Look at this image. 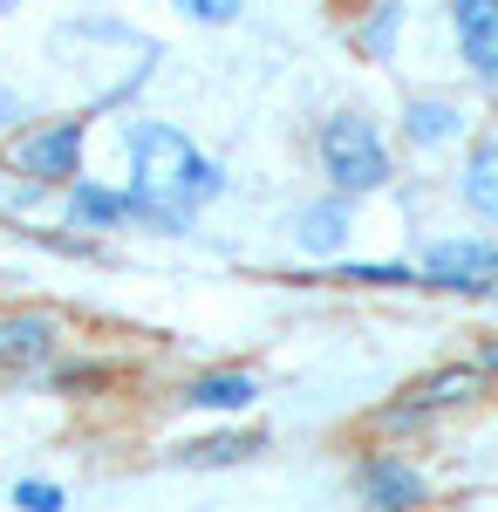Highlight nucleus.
Masks as SVG:
<instances>
[{
	"instance_id": "obj_7",
	"label": "nucleus",
	"mask_w": 498,
	"mask_h": 512,
	"mask_svg": "<svg viewBox=\"0 0 498 512\" xmlns=\"http://www.w3.org/2000/svg\"><path fill=\"white\" fill-rule=\"evenodd\" d=\"M485 390V369H437V376H423L403 390V403L389 410L383 424H423L430 410H464V403H478Z\"/></svg>"
},
{
	"instance_id": "obj_8",
	"label": "nucleus",
	"mask_w": 498,
	"mask_h": 512,
	"mask_svg": "<svg viewBox=\"0 0 498 512\" xmlns=\"http://www.w3.org/2000/svg\"><path fill=\"white\" fill-rule=\"evenodd\" d=\"M55 349H62V321L48 315V308L0 315V362L7 369H41V362H55Z\"/></svg>"
},
{
	"instance_id": "obj_3",
	"label": "nucleus",
	"mask_w": 498,
	"mask_h": 512,
	"mask_svg": "<svg viewBox=\"0 0 498 512\" xmlns=\"http://www.w3.org/2000/svg\"><path fill=\"white\" fill-rule=\"evenodd\" d=\"M82 144H89L82 117H41L35 130L14 137L7 164H14L28 185H69V178H82Z\"/></svg>"
},
{
	"instance_id": "obj_21",
	"label": "nucleus",
	"mask_w": 498,
	"mask_h": 512,
	"mask_svg": "<svg viewBox=\"0 0 498 512\" xmlns=\"http://www.w3.org/2000/svg\"><path fill=\"white\" fill-rule=\"evenodd\" d=\"M14 7H21V0H0V14H14Z\"/></svg>"
},
{
	"instance_id": "obj_2",
	"label": "nucleus",
	"mask_w": 498,
	"mask_h": 512,
	"mask_svg": "<svg viewBox=\"0 0 498 512\" xmlns=\"http://www.w3.org/2000/svg\"><path fill=\"white\" fill-rule=\"evenodd\" d=\"M314 158H321V178H328V192H383L389 178H396V164H389V144L383 130L362 117V110H335V117L314 130Z\"/></svg>"
},
{
	"instance_id": "obj_4",
	"label": "nucleus",
	"mask_w": 498,
	"mask_h": 512,
	"mask_svg": "<svg viewBox=\"0 0 498 512\" xmlns=\"http://www.w3.org/2000/svg\"><path fill=\"white\" fill-rule=\"evenodd\" d=\"M417 274L444 294H498V239H478V233L437 239Z\"/></svg>"
},
{
	"instance_id": "obj_12",
	"label": "nucleus",
	"mask_w": 498,
	"mask_h": 512,
	"mask_svg": "<svg viewBox=\"0 0 498 512\" xmlns=\"http://www.w3.org/2000/svg\"><path fill=\"white\" fill-rule=\"evenodd\" d=\"M458 198L478 219L498 226V137H478V144H471V158H464V171H458Z\"/></svg>"
},
{
	"instance_id": "obj_6",
	"label": "nucleus",
	"mask_w": 498,
	"mask_h": 512,
	"mask_svg": "<svg viewBox=\"0 0 498 512\" xmlns=\"http://www.w3.org/2000/svg\"><path fill=\"white\" fill-rule=\"evenodd\" d=\"M355 492H362V506H389V512H410L430 499V485H423L417 465H403L396 451H369L362 465H355Z\"/></svg>"
},
{
	"instance_id": "obj_14",
	"label": "nucleus",
	"mask_w": 498,
	"mask_h": 512,
	"mask_svg": "<svg viewBox=\"0 0 498 512\" xmlns=\"http://www.w3.org/2000/svg\"><path fill=\"white\" fill-rule=\"evenodd\" d=\"M260 451H267V437H260V431H219V437L185 444L178 465H192V472H219V465H246V458H260Z\"/></svg>"
},
{
	"instance_id": "obj_16",
	"label": "nucleus",
	"mask_w": 498,
	"mask_h": 512,
	"mask_svg": "<svg viewBox=\"0 0 498 512\" xmlns=\"http://www.w3.org/2000/svg\"><path fill=\"white\" fill-rule=\"evenodd\" d=\"M14 506H21V512H62V506H69V492L48 485V478H21V485H14Z\"/></svg>"
},
{
	"instance_id": "obj_20",
	"label": "nucleus",
	"mask_w": 498,
	"mask_h": 512,
	"mask_svg": "<svg viewBox=\"0 0 498 512\" xmlns=\"http://www.w3.org/2000/svg\"><path fill=\"white\" fill-rule=\"evenodd\" d=\"M14 117H21V103H14V96H0V130H7Z\"/></svg>"
},
{
	"instance_id": "obj_5",
	"label": "nucleus",
	"mask_w": 498,
	"mask_h": 512,
	"mask_svg": "<svg viewBox=\"0 0 498 512\" xmlns=\"http://www.w3.org/2000/svg\"><path fill=\"white\" fill-rule=\"evenodd\" d=\"M451 35L464 69L498 96V0H451Z\"/></svg>"
},
{
	"instance_id": "obj_10",
	"label": "nucleus",
	"mask_w": 498,
	"mask_h": 512,
	"mask_svg": "<svg viewBox=\"0 0 498 512\" xmlns=\"http://www.w3.org/2000/svg\"><path fill=\"white\" fill-rule=\"evenodd\" d=\"M62 192H69V219L89 226V233H116V226H130V192H110V185H96V178H69Z\"/></svg>"
},
{
	"instance_id": "obj_18",
	"label": "nucleus",
	"mask_w": 498,
	"mask_h": 512,
	"mask_svg": "<svg viewBox=\"0 0 498 512\" xmlns=\"http://www.w3.org/2000/svg\"><path fill=\"white\" fill-rule=\"evenodd\" d=\"M96 383H110V369H103V362H82V369H55V390H96Z\"/></svg>"
},
{
	"instance_id": "obj_17",
	"label": "nucleus",
	"mask_w": 498,
	"mask_h": 512,
	"mask_svg": "<svg viewBox=\"0 0 498 512\" xmlns=\"http://www.w3.org/2000/svg\"><path fill=\"white\" fill-rule=\"evenodd\" d=\"M185 21H198V28H226V21H239V0H171Z\"/></svg>"
},
{
	"instance_id": "obj_13",
	"label": "nucleus",
	"mask_w": 498,
	"mask_h": 512,
	"mask_svg": "<svg viewBox=\"0 0 498 512\" xmlns=\"http://www.w3.org/2000/svg\"><path fill=\"white\" fill-rule=\"evenodd\" d=\"M260 396V383L246 376V369H205L192 390H185V403L192 410H219V417H232V410H246Z\"/></svg>"
},
{
	"instance_id": "obj_1",
	"label": "nucleus",
	"mask_w": 498,
	"mask_h": 512,
	"mask_svg": "<svg viewBox=\"0 0 498 512\" xmlns=\"http://www.w3.org/2000/svg\"><path fill=\"white\" fill-rule=\"evenodd\" d=\"M123 151H130V192L144 198H171V205H212V198L226 192V171L198 151L192 137L178 130V123H123Z\"/></svg>"
},
{
	"instance_id": "obj_19",
	"label": "nucleus",
	"mask_w": 498,
	"mask_h": 512,
	"mask_svg": "<svg viewBox=\"0 0 498 512\" xmlns=\"http://www.w3.org/2000/svg\"><path fill=\"white\" fill-rule=\"evenodd\" d=\"M478 369H485V376H498V335L485 342V349H478Z\"/></svg>"
},
{
	"instance_id": "obj_15",
	"label": "nucleus",
	"mask_w": 498,
	"mask_h": 512,
	"mask_svg": "<svg viewBox=\"0 0 498 512\" xmlns=\"http://www.w3.org/2000/svg\"><path fill=\"white\" fill-rule=\"evenodd\" d=\"M396 21H403V7H396V0H383V7H369V21H362V35H355V48H362V55H389V48H396Z\"/></svg>"
},
{
	"instance_id": "obj_9",
	"label": "nucleus",
	"mask_w": 498,
	"mask_h": 512,
	"mask_svg": "<svg viewBox=\"0 0 498 512\" xmlns=\"http://www.w3.org/2000/svg\"><path fill=\"white\" fill-rule=\"evenodd\" d=\"M458 130H464V110L451 96H410V103H403V137H410L417 151L458 144Z\"/></svg>"
},
{
	"instance_id": "obj_11",
	"label": "nucleus",
	"mask_w": 498,
	"mask_h": 512,
	"mask_svg": "<svg viewBox=\"0 0 498 512\" xmlns=\"http://www.w3.org/2000/svg\"><path fill=\"white\" fill-rule=\"evenodd\" d=\"M294 239H301V253H314V260L342 253V239H348V192L301 205V219H294Z\"/></svg>"
}]
</instances>
